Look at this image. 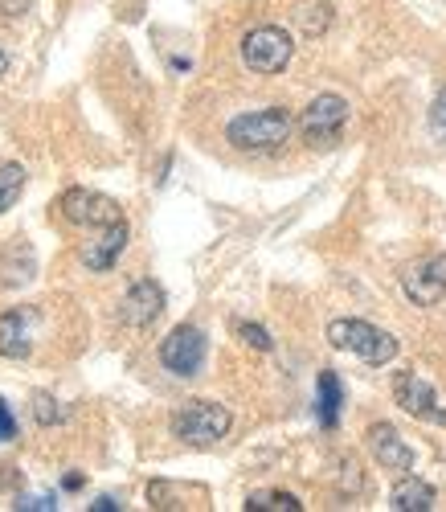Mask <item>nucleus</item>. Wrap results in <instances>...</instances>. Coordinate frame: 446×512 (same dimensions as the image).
I'll use <instances>...</instances> for the list:
<instances>
[{
	"instance_id": "20e7f679",
	"label": "nucleus",
	"mask_w": 446,
	"mask_h": 512,
	"mask_svg": "<svg viewBox=\"0 0 446 512\" xmlns=\"http://www.w3.org/2000/svg\"><path fill=\"white\" fill-rule=\"evenodd\" d=\"M242 62L254 74H283L291 62V37L279 25H258L242 37Z\"/></svg>"
},
{
	"instance_id": "a878e982",
	"label": "nucleus",
	"mask_w": 446,
	"mask_h": 512,
	"mask_svg": "<svg viewBox=\"0 0 446 512\" xmlns=\"http://www.w3.org/2000/svg\"><path fill=\"white\" fill-rule=\"evenodd\" d=\"M9 70V58H5V50H0V74H5Z\"/></svg>"
},
{
	"instance_id": "39448f33",
	"label": "nucleus",
	"mask_w": 446,
	"mask_h": 512,
	"mask_svg": "<svg viewBox=\"0 0 446 512\" xmlns=\"http://www.w3.org/2000/svg\"><path fill=\"white\" fill-rule=\"evenodd\" d=\"M58 213L70 226H86V230H103V226L123 222V209L111 197L91 193V189H66L58 197Z\"/></svg>"
},
{
	"instance_id": "9d476101",
	"label": "nucleus",
	"mask_w": 446,
	"mask_h": 512,
	"mask_svg": "<svg viewBox=\"0 0 446 512\" xmlns=\"http://www.w3.org/2000/svg\"><path fill=\"white\" fill-rule=\"evenodd\" d=\"M164 312V291L156 279H136L127 287L123 304H119V316L131 324V328H148L156 316Z\"/></svg>"
},
{
	"instance_id": "dca6fc26",
	"label": "nucleus",
	"mask_w": 446,
	"mask_h": 512,
	"mask_svg": "<svg viewBox=\"0 0 446 512\" xmlns=\"http://www.w3.org/2000/svg\"><path fill=\"white\" fill-rule=\"evenodd\" d=\"M25 279H33V250L25 242H13L5 254H0V283L21 287Z\"/></svg>"
},
{
	"instance_id": "5701e85b",
	"label": "nucleus",
	"mask_w": 446,
	"mask_h": 512,
	"mask_svg": "<svg viewBox=\"0 0 446 512\" xmlns=\"http://www.w3.org/2000/svg\"><path fill=\"white\" fill-rule=\"evenodd\" d=\"M13 439H17V418L5 402H0V443H13Z\"/></svg>"
},
{
	"instance_id": "f03ea898",
	"label": "nucleus",
	"mask_w": 446,
	"mask_h": 512,
	"mask_svg": "<svg viewBox=\"0 0 446 512\" xmlns=\"http://www.w3.org/2000/svg\"><path fill=\"white\" fill-rule=\"evenodd\" d=\"M328 340H332V349L361 357L365 365H389L397 357V336H389L385 328H377L369 320H332Z\"/></svg>"
},
{
	"instance_id": "f3484780",
	"label": "nucleus",
	"mask_w": 446,
	"mask_h": 512,
	"mask_svg": "<svg viewBox=\"0 0 446 512\" xmlns=\"http://www.w3.org/2000/svg\"><path fill=\"white\" fill-rule=\"evenodd\" d=\"M25 189V168L21 164H0V213H9Z\"/></svg>"
},
{
	"instance_id": "9b49d317",
	"label": "nucleus",
	"mask_w": 446,
	"mask_h": 512,
	"mask_svg": "<svg viewBox=\"0 0 446 512\" xmlns=\"http://www.w3.org/2000/svg\"><path fill=\"white\" fill-rule=\"evenodd\" d=\"M123 246H127V222H115V226L95 230L91 242H82V267H86V271H95V275L111 271V267L119 263Z\"/></svg>"
},
{
	"instance_id": "1a4fd4ad",
	"label": "nucleus",
	"mask_w": 446,
	"mask_h": 512,
	"mask_svg": "<svg viewBox=\"0 0 446 512\" xmlns=\"http://www.w3.org/2000/svg\"><path fill=\"white\" fill-rule=\"evenodd\" d=\"M401 291L410 295V304L434 308L446 295V254H430V259L414 263L406 275H401Z\"/></svg>"
},
{
	"instance_id": "412c9836",
	"label": "nucleus",
	"mask_w": 446,
	"mask_h": 512,
	"mask_svg": "<svg viewBox=\"0 0 446 512\" xmlns=\"http://www.w3.org/2000/svg\"><path fill=\"white\" fill-rule=\"evenodd\" d=\"M238 336L246 340L250 349H258V353H271V349H275L271 332H266V328H258V324H238Z\"/></svg>"
},
{
	"instance_id": "f8f14e48",
	"label": "nucleus",
	"mask_w": 446,
	"mask_h": 512,
	"mask_svg": "<svg viewBox=\"0 0 446 512\" xmlns=\"http://www.w3.org/2000/svg\"><path fill=\"white\" fill-rule=\"evenodd\" d=\"M33 328H37V308H13L0 316V357H29L33 349Z\"/></svg>"
},
{
	"instance_id": "4be33fe9",
	"label": "nucleus",
	"mask_w": 446,
	"mask_h": 512,
	"mask_svg": "<svg viewBox=\"0 0 446 512\" xmlns=\"http://www.w3.org/2000/svg\"><path fill=\"white\" fill-rule=\"evenodd\" d=\"M430 132L438 140H446V87L434 95V107H430Z\"/></svg>"
},
{
	"instance_id": "6e6552de",
	"label": "nucleus",
	"mask_w": 446,
	"mask_h": 512,
	"mask_svg": "<svg viewBox=\"0 0 446 512\" xmlns=\"http://www.w3.org/2000/svg\"><path fill=\"white\" fill-rule=\"evenodd\" d=\"M160 365L176 377H197L201 365H205V332L193 328V324H181L164 336L160 345Z\"/></svg>"
},
{
	"instance_id": "ddd939ff",
	"label": "nucleus",
	"mask_w": 446,
	"mask_h": 512,
	"mask_svg": "<svg viewBox=\"0 0 446 512\" xmlns=\"http://www.w3.org/2000/svg\"><path fill=\"white\" fill-rule=\"evenodd\" d=\"M369 451L385 472H414V451L401 443V435L389 422H373L369 426Z\"/></svg>"
},
{
	"instance_id": "aec40b11",
	"label": "nucleus",
	"mask_w": 446,
	"mask_h": 512,
	"mask_svg": "<svg viewBox=\"0 0 446 512\" xmlns=\"http://www.w3.org/2000/svg\"><path fill=\"white\" fill-rule=\"evenodd\" d=\"M33 418H37L41 426H58V422H62V406H58V398L46 394V390H37V394H33Z\"/></svg>"
},
{
	"instance_id": "a211bd4d",
	"label": "nucleus",
	"mask_w": 446,
	"mask_h": 512,
	"mask_svg": "<svg viewBox=\"0 0 446 512\" xmlns=\"http://www.w3.org/2000/svg\"><path fill=\"white\" fill-rule=\"evenodd\" d=\"M246 508H250V512H299L303 504H299L291 492H254V496L246 500Z\"/></svg>"
},
{
	"instance_id": "393cba45",
	"label": "nucleus",
	"mask_w": 446,
	"mask_h": 512,
	"mask_svg": "<svg viewBox=\"0 0 446 512\" xmlns=\"http://www.w3.org/2000/svg\"><path fill=\"white\" fill-rule=\"evenodd\" d=\"M115 508H119V504H115L111 496H99V500L91 504V512H115Z\"/></svg>"
},
{
	"instance_id": "6ab92c4d",
	"label": "nucleus",
	"mask_w": 446,
	"mask_h": 512,
	"mask_svg": "<svg viewBox=\"0 0 446 512\" xmlns=\"http://www.w3.org/2000/svg\"><path fill=\"white\" fill-rule=\"evenodd\" d=\"M299 25H303L307 37H320L332 25V9L324 5V0H307V5L299 9Z\"/></svg>"
},
{
	"instance_id": "f257e3e1",
	"label": "nucleus",
	"mask_w": 446,
	"mask_h": 512,
	"mask_svg": "<svg viewBox=\"0 0 446 512\" xmlns=\"http://www.w3.org/2000/svg\"><path fill=\"white\" fill-rule=\"evenodd\" d=\"M291 115L283 107H266V111H246L226 123V140L242 152H275L291 140Z\"/></svg>"
},
{
	"instance_id": "7ed1b4c3",
	"label": "nucleus",
	"mask_w": 446,
	"mask_h": 512,
	"mask_svg": "<svg viewBox=\"0 0 446 512\" xmlns=\"http://www.w3.org/2000/svg\"><path fill=\"white\" fill-rule=\"evenodd\" d=\"M230 410L221 402H185L172 414V435L181 443H197V447H213L230 435Z\"/></svg>"
},
{
	"instance_id": "4468645a",
	"label": "nucleus",
	"mask_w": 446,
	"mask_h": 512,
	"mask_svg": "<svg viewBox=\"0 0 446 512\" xmlns=\"http://www.w3.org/2000/svg\"><path fill=\"white\" fill-rule=\"evenodd\" d=\"M340 406H344L340 377L332 369H324L320 381H316V414H320V426H328V431H332V426L340 422Z\"/></svg>"
},
{
	"instance_id": "0eeeda50",
	"label": "nucleus",
	"mask_w": 446,
	"mask_h": 512,
	"mask_svg": "<svg viewBox=\"0 0 446 512\" xmlns=\"http://www.w3.org/2000/svg\"><path fill=\"white\" fill-rule=\"evenodd\" d=\"M393 398H397V406L406 410L410 418H418V422H434V426H446V410H442V402H438L434 386H430V381H426L422 373L401 369V373L393 377Z\"/></svg>"
},
{
	"instance_id": "423d86ee",
	"label": "nucleus",
	"mask_w": 446,
	"mask_h": 512,
	"mask_svg": "<svg viewBox=\"0 0 446 512\" xmlns=\"http://www.w3.org/2000/svg\"><path fill=\"white\" fill-rule=\"evenodd\" d=\"M344 123H348V103L340 95H320V99H311L303 119H299V132L307 144H316V148H328L340 140L344 132Z\"/></svg>"
},
{
	"instance_id": "b1692460",
	"label": "nucleus",
	"mask_w": 446,
	"mask_h": 512,
	"mask_svg": "<svg viewBox=\"0 0 446 512\" xmlns=\"http://www.w3.org/2000/svg\"><path fill=\"white\" fill-rule=\"evenodd\" d=\"M17 508H33V512H50V508H58V504H54V496H37V500H21Z\"/></svg>"
},
{
	"instance_id": "2eb2a0df",
	"label": "nucleus",
	"mask_w": 446,
	"mask_h": 512,
	"mask_svg": "<svg viewBox=\"0 0 446 512\" xmlns=\"http://www.w3.org/2000/svg\"><path fill=\"white\" fill-rule=\"evenodd\" d=\"M389 500H393L397 512H430L434 508V488L426 480H418V476H406V480L393 488Z\"/></svg>"
}]
</instances>
